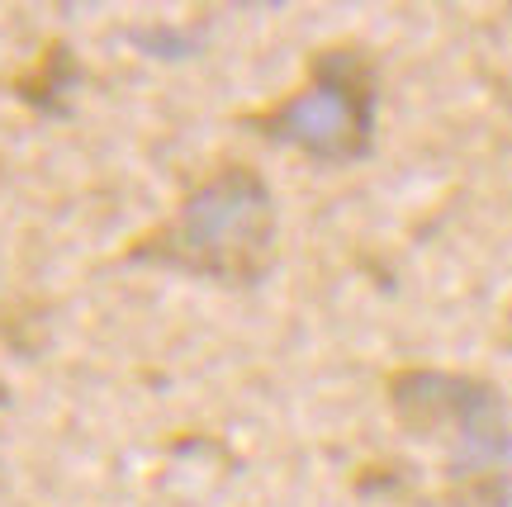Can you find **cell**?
I'll return each mask as SVG.
<instances>
[{
  "instance_id": "cell-1",
  "label": "cell",
  "mask_w": 512,
  "mask_h": 507,
  "mask_svg": "<svg viewBox=\"0 0 512 507\" xmlns=\"http://www.w3.org/2000/svg\"><path fill=\"white\" fill-rule=\"evenodd\" d=\"M124 266H162L214 285H256L275 261V200L247 162H223L176 209L114 252Z\"/></svg>"
},
{
  "instance_id": "cell-2",
  "label": "cell",
  "mask_w": 512,
  "mask_h": 507,
  "mask_svg": "<svg viewBox=\"0 0 512 507\" xmlns=\"http://www.w3.org/2000/svg\"><path fill=\"white\" fill-rule=\"evenodd\" d=\"M375 62L361 43H332L309 53V91L261 109H242L238 124L271 143H294L313 157H361L370 147Z\"/></svg>"
},
{
  "instance_id": "cell-3",
  "label": "cell",
  "mask_w": 512,
  "mask_h": 507,
  "mask_svg": "<svg viewBox=\"0 0 512 507\" xmlns=\"http://www.w3.org/2000/svg\"><path fill=\"white\" fill-rule=\"evenodd\" d=\"M67 48L62 43H48L43 53L29 62V72H15L10 76V91L19 95V100H29V105H43V100H53V95H62V86H67V76L76 72L72 62H67Z\"/></svg>"
},
{
  "instance_id": "cell-4",
  "label": "cell",
  "mask_w": 512,
  "mask_h": 507,
  "mask_svg": "<svg viewBox=\"0 0 512 507\" xmlns=\"http://www.w3.org/2000/svg\"><path fill=\"white\" fill-rule=\"evenodd\" d=\"M0 403H5V384H0Z\"/></svg>"
}]
</instances>
